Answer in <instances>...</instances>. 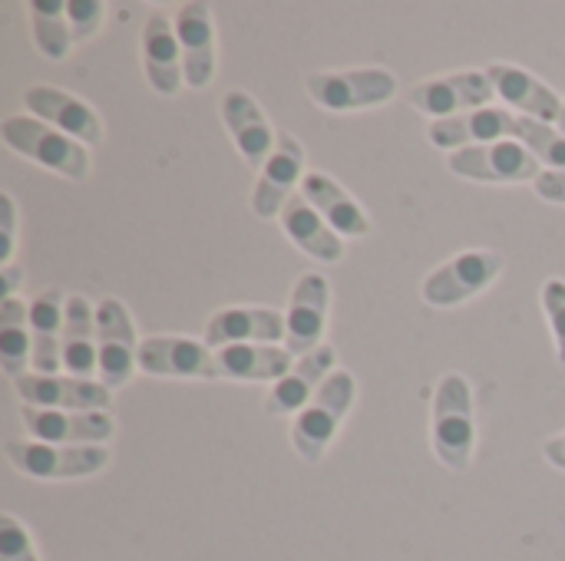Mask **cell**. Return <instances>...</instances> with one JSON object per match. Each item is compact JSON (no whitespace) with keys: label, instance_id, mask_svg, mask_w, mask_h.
<instances>
[{"label":"cell","instance_id":"cell-1","mask_svg":"<svg viewBox=\"0 0 565 561\" xmlns=\"http://www.w3.org/2000/svg\"><path fill=\"white\" fill-rule=\"evenodd\" d=\"M434 453L447 470L463 473L477 450V407L473 390L463 374L440 377L434 390Z\"/></svg>","mask_w":565,"mask_h":561},{"label":"cell","instance_id":"cell-2","mask_svg":"<svg viewBox=\"0 0 565 561\" xmlns=\"http://www.w3.org/2000/svg\"><path fill=\"white\" fill-rule=\"evenodd\" d=\"M354 400H358V380H354V374L334 370L324 380V387L318 390V397L295 417V423H291V450L308 466H318L324 460V453L334 443L341 423L348 420Z\"/></svg>","mask_w":565,"mask_h":561},{"label":"cell","instance_id":"cell-3","mask_svg":"<svg viewBox=\"0 0 565 561\" xmlns=\"http://www.w3.org/2000/svg\"><path fill=\"white\" fill-rule=\"evenodd\" d=\"M0 136L17 155L30 159V162L43 165V169H50V172H56L63 179H73V182L89 179V152H86V145L70 139L66 132L33 119V116H7L3 126H0Z\"/></svg>","mask_w":565,"mask_h":561},{"label":"cell","instance_id":"cell-4","mask_svg":"<svg viewBox=\"0 0 565 561\" xmlns=\"http://www.w3.org/2000/svg\"><path fill=\"white\" fill-rule=\"evenodd\" d=\"M305 89L328 112H354L391 103L397 96V76L384 66L318 69L305 76Z\"/></svg>","mask_w":565,"mask_h":561},{"label":"cell","instance_id":"cell-5","mask_svg":"<svg viewBox=\"0 0 565 561\" xmlns=\"http://www.w3.org/2000/svg\"><path fill=\"white\" fill-rule=\"evenodd\" d=\"M503 268H507L503 255H497L490 248H470V251H460L457 258L444 261L440 268H434L424 278L420 294L430 308L450 311V308H460L470 298L483 294L500 278Z\"/></svg>","mask_w":565,"mask_h":561},{"label":"cell","instance_id":"cell-6","mask_svg":"<svg viewBox=\"0 0 565 561\" xmlns=\"http://www.w3.org/2000/svg\"><path fill=\"white\" fill-rule=\"evenodd\" d=\"M3 453L17 466V473L43 483L86 479L109 466V446H53L40 440H7Z\"/></svg>","mask_w":565,"mask_h":561},{"label":"cell","instance_id":"cell-7","mask_svg":"<svg viewBox=\"0 0 565 561\" xmlns=\"http://www.w3.org/2000/svg\"><path fill=\"white\" fill-rule=\"evenodd\" d=\"M447 165L454 175L483 185H526V182L536 185V179L543 175V162L523 142L513 139L457 149L447 155Z\"/></svg>","mask_w":565,"mask_h":561},{"label":"cell","instance_id":"cell-8","mask_svg":"<svg viewBox=\"0 0 565 561\" xmlns=\"http://www.w3.org/2000/svg\"><path fill=\"white\" fill-rule=\"evenodd\" d=\"M493 99H497V89L487 69H463V73L437 76L407 89V103L420 116H430L434 122L477 112L483 106H493Z\"/></svg>","mask_w":565,"mask_h":561},{"label":"cell","instance_id":"cell-9","mask_svg":"<svg viewBox=\"0 0 565 561\" xmlns=\"http://www.w3.org/2000/svg\"><path fill=\"white\" fill-rule=\"evenodd\" d=\"M96 347H99V384L106 390H119L139 370L136 324L119 298H103L96 304Z\"/></svg>","mask_w":565,"mask_h":561},{"label":"cell","instance_id":"cell-10","mask_svg":"<svg viewBox=\"0 0 565 561\" xmlns=\"http://www.w3.org/2000/svg\"><path fill=\"white\" fill-rule=\"evenodd\" d=\"M328 314H331V288L328 278L318 271H308L298 278L288 311H285V350L298 360L311 354L315 347L324 344L328 331Z\"/></svg>","mask_w":565,"mask_h":561},{"label":"cell","instance_id":"cell-11","mask_svg":"<svg viewBox=\"0 0 565 561\" xmlns=\"http://www.w3.org/2000/svg\"><path fill=\"white\" fill-rule=\"evenodd\" d=\"M17 397L23 407L40 410H79V413H109L113 410V390H106L99 380H79L70 374H23L13 380Z\"/></svg>","mask_w":565,"mask_h":561},{"label":"cell","instance_id":"cell-12","mask_svg":"<svg viewBox=\"0 0 565 561\" xmlns=\"http://www.w3.org/2000/svg\"><path fill=\"white\" fill-rule=\"evenodd\" d=\"M139 370L149 377H189V380H218V354L205 341L192 337H146L139 347Z\"/></svg>","mask_w":565,"mask_h":561},{"label":"cell","instance_id":"cell-13","mask_svg":"<svg viewBox=\"0 0 565 561\" xmlns=\"http://www.w3.org/2000/svg\"><path fill=\"white\" fill-rule=\"evenodd\" d=\"M23 106H26V112L33 119L66 132L70 139H76L83 145H99L103 142L99 112L86 99H79V96H73V93H66L60 86H46V83L26 86L23 89Z\"/></svg>","mask_w":565,"mask_h":561},{"label":"cell","instance_id":"cell-14","mask_svg":"<svg viewBox=\"0 0 565 561\" xmlns=\"http://www.w3.org/2000/svg\"><path fill=\"white\" fill-rule=\"evenodd\" d=\"M301 182H305V145L291 132H278V145L255 179L252 212L258 218H278L288 198L298 195Z\"/></svg>","mask_w":565,"mask_h":561},{"label":"cell","instance_id":"cell-15","mask_svg":"<svg viewBox=\"0 0 565 561\" xmlns=\"http://www.w3.org/2000/svg\"><path fill=\"white\" fill-rule=\"evenodd\" d=\"M20 420H23L30 440L53 443V446H106V440H113V433H116V423L109 413L23 407Z\"/></svg>","mask_w":565,"mask_h":561},{"label":"cell","instance_id":"cell-16","mask_svg":"<svg viewBox=\"0 0 565 561\" xmlns=\"http://www.w3.org/2000/svg\"><path fill=\"white\" fill-rule=\"evenodd\" d=\"M222 122L238 149V155L255 169L262 172L265 162L271 159L275 145H278V132L268 119V112L255 103L252 93L245 89H228L222 96Z\"/></svg>","mask_w":565,"mask_h":561},{"label":"cell","instance_id":"cell-17","mask_svg":"<svg viewBox=\"0 0 565 561\" xmlns=\"http://www.w3.org/2000/svg\"><path fill=\"white\" fill-rule=\"evenodd\" d=\"M175 36L182 46V69L189 89H205L215 79L218 50H215V17L205 3H182L175 10Z\"/></svg>","mask_w":565,"mask_h":561},{"label":"cell","instance_id":"cell-18","mask_svg":"<svg viewBox=\"0 0 565 561\" xmlns=\"http://www.w3.org/2000/svg\"><path fill=\"white\" fill-rule=\"evenodd\" d=\"M338 350L324 341L321 347H315L311 354L298 357L295 367L268 390V400H265V413L271 417H298L315 397L318 390L324 387V380L338 370Z\"/></svg>","mask_w":565,"mask_h":561},{"label":"cell","instance_id":"cell-19","mask_svg":"<svg viewBox=\"0 0 565 561\" xmlns=\"http://www.w3.org/2000/svg\"><path fill=\"white\" fill-rule=\"evenodd\" d=\"M487 73H490L493 89L507 109L530 116V119H540V122H550V126H559L565 99L553 86H546L540 76H533L530 69H523L516 63H490Z\"/></svg>","mask_w":565,"mask_h":561},{"label":"cell","instance_id":"cell-20","mask_svg":"<svg viewBox=\"0 0 565 561\" xmlns=\"http://www.w3.org/2000/svg\"><path fill=\"white\" fill-rule=\"evenodd\" d=\"M516 129H520V116L507 106H483L477 112L467 116H454V119H437L430 122L427 136L437 149H470V145H490V142H503L513 139L516 142Z\"/></svg>","mask_w":565,"mask_h":561},{"label":"cell","instance_id":"cell-21","mask_svg":"<svg viewBox=\"0 0 565 561\" xmlns=\"http://www.w3.org/2000/svg\"><path fill=\"white\" fill-rule=\"evenodd\" d=\"M205 344L212 350L232 344H285V314L275 308H225L209 317Z\"/></svg>","mask_w":565,"mask_h":561},{"label":"cell","instance_id":"cell-22","mask_svg":"<svg viewBox=\"0 0 565 561\" xmlns=\"http://www.w3.org/2000/svg\"><path fill=\"white\" fill-rule=\"evenodd\" d=\"M142 69L159 96H175L185 86L182 46L169 17L152 13L142 26Z\"/></svg>","mask_w":565,"mask_h":561},{"label":"cell","instance_id":"cell-23","mask_svg":"<svg viewBox=\"0 0 565 561\" xmlns=\"http://www.w3.org/2000/svg\"><path fill=\"white\" fill-rule=\"evenodd\" d=\"M311 208L341 235V238H364L371 231V218L367 212L358 205V198L351 192H344L328 172H305V182L298 188Z\"/></svg>","mask_w":565,"mask_h":561},{"label":"cell","instance_id":"cell-24","mask_svg":"<svg viewBox=\"0 0 565 561\" xmlns=\"http://www.w3.org/2000/svg\"><path fill=\"white\" fill-rule=\"evenodd\" d=\"M281 231L315 261L321 265H338L344 258V238L311 208V202L298 192L288 198V205L278 215Z\"/></svg>","mask_w":565,"mask_h":561},{"label":"cell","instance_id":"cell-25","mask_svg":"<svg viewBox=\"0 0 565 561\" xmlns=\"http://www.w3.org/2000/svg\"><path fill=\"white\" fill-rule=\"evenodd\" d=\"M63 317H66V298L60 288H46L30 301L33 374L53 377L63 367Z\"/></svg>","mask_w":565,"mask_h":561},{"label":"cell","instance_id":"cell-26","mask_svg":"<svg viewBox=\"0 0 565 561\" xmlns=\"http://www.w3.org/2000/svg\"><path fill=\"white\" fill-rule=\"evenodd\" d=\"M63 370L79 380L99 377V347H96V308L73 294L66 298L63 317Z\"/></svg>","mask_w":565,"mask_h":561},{"label":"cell","instance_id":"cell-27","mask_svg":"<svg viewBox=\"0 0 565 561\" xmlns=\"http://www.w3.org/2000/svg\"><path fill=\"white\" fill-rule=\"evenodd\" d=\"M215 354L225 380L278 384L295 367V357L278 344H232Z\"/></svg>","mask_w":565,"mask_h":561},{"label":"cell","instance_id":"cell-28","mask_svg":"<svg viewBox=\"0 0 565 561\" xmlns=\"http://www.w3.org/2000/svg\"><path fill=\"white\" fill-rule=\"evenodd\" d=\"M33 364V334H30V308L20 298L0 301V367L10 380L26 374Z\"/></svg>","mask_w":565,"mask_h":561},{"label":"cell","instance_id":"cell-29","mask_svg":"<svg viewBox=\"0 0 565 561\" xmlns=\"http://www.w3.org/2000/svg\"><path fill=\"white\" fill-rule=\"evenodd\" d=\"M30 26H33V43L46 60H66L70 56L76 40H73L63 0H33L30 3Z\"/></svg>","mask_w":565,"mask_h":561},{"label":"cell","instance_id":"cell-30","mask_svg":"<svg viewBox=\"0 0 565 561\" xmlns=\"http://www.w3.org/2000/svg\"><path fill=\"white\" fill-rule=\"evenodd\" d=\"M516 142H523L546 169H565V132H559V126H550V122L520 116Z\"/></svg>","mask_w":565,"mask_h":561},{"label":"cell","instance_id":"cell-31","mask_svg":"<svg viewBox=\"0 0 565 561\" xmlns=\"http://www.w3.org/2000/svg\"><path fill=\"white\" fill-rule=\"evenodd\" d=\"M543 311L553 331V344H556V357L565 364V281L563 278H550L543 284Z\"/></svg>","mask_w":565,"mask_h":561},{"label":"cell","instance_id":"cell-32","mask_svg":"<svg viewBox=\"0 0 565 561\" xmlns=\"http://www.w3.org/2000/svg\"><path fill=\"white\" fill-rule=\"evenodd\" d=\"M0 561H40L30 532L10 513L0 516Z\"/></svg>","mask_w":565,"mask_h":561},{"label":"cell","instance_id":"cell-33","mask_svg":"<svg viewBox=\"0 0 565 561\" xmlns=\"http://www.w3.org/2000/svg\"><path fill=\"white\" fill-rule=\"evenodd\" d=\"M66 17H70V30H73V40H89L99 26H103V17H106V7L99 0H70L66 3Z\"/></svg>","mask_w":565,"mask_h":561},{"label":"cell","instance_id":"cell-34","mask_svg":"<svg viewBox=\"0 0 565 561\" xmlns=\"http://www.w3.org/2000/svg\"><path fill=\"white\" fill-rule=\"evenodd\" d=\"M17 245V202L13 195H0V265H10Z\"/></svg>","mask_w":565,"mask_h":561},{"label":"cell","instance_id":"cell-35","mask_svg":"<svg viewBox=\"0 0 565 561\" xmlns=\"http://www.w3.org/2000/svg\"><path fill=\"white\" fill-rule=\"evenodd\" d=\"M536 195L553 202V205H565V169H543V175L536 179Z\"/></svg>","mask_w":565,"mask_h":561},{"label":"cell","instance_id":"cell-36","mask_svg":"<svg viewBox=\"0 0 565 561\" xmlns=\"http://www.w3.org/2000/svg\"><path fill=\"white\" fill-rule=\"evenodd\" d=\"M20 278H23V268H17V265H3L0 268V301L3 298H17Z\"/></svg>","mask_w":565,"mask_h":561},{"label":"cell","instance_id":"cell-37","mask_svg":"<svg viewBox=\"0 0 565 561\" xmlns=\"http://www.w3.org/2000/svg\"><path fill=\"white\" fill-rule=\"evenodd\" d=\"M543 456L550 460V466H556V470H563L565 473V433L553 436V440H546V446H543Z\"/></svg>","mask_w":565,"mask_h":561},{"label":"cell","instance_id":"cell-38","mask_svg":"<svg viewBox=\"0 0 565 561\" xmlns=\"http://www.w3.org/2000/svg\"><path fill=\"white\" fill-rule=\"evenodd\" d=\"M559 132H565V106H563V116H559Z\"/></svg>","mask_w":565,"mask_h":561}]
</instances>
